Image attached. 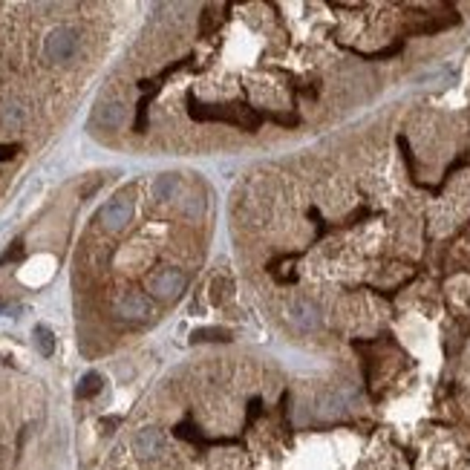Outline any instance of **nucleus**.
<instances>
[{
	"label": "nucleus",
	"mask_w": 470,
	"mask_h": 470,
	"mask_svg": "<svg viewBox=\"0 0 470 470\" xmlns=\"http://www.w3.org/2000/svg\"><path fill=\"white\" fill-rule=\"evenodd\" d=\"M78 32L70 29V26H55L49 35H47V41H44V58L49 64H67L70 58L78 52Z\"/></svg>",
	"instance_id": "nucleus-1"
},
{
	"label": "nucleus",
	"mask_w": 470,
	"mask_h": 470,
	"mask_svg": "<svg viewBox=\"0 0 470 470\" xmlns=\"http://www.w3.org/2000/svg\"><path fill=\"white\" fill-rule=\"evenodd\" d=\"M185 286H188V277H185V271H179V268H162V271H156L150 277V291L156 298H162V300L179 298L185 291Z\"/></svg>",
	"instance_id": "nucleus-2"
},
{
	"label": "nucleus",
	"mask_w": 470,
	"mask_h": 470,
	"mask_svg": "<svg viewBox=\"0 0 470 470\" xmlns=\"http://www.w3.org/2000/svg\"><path fill=\"white\" fill-rule=\"evenodd\" d=\"M289 323L300 332H315L321 326V309L306 298H295L289 303Z\"/></svg>",
	"instance_id": "nucleus-3"
},
{
	"label": "nucleus",
	"mask_w": 470,
	"mask_h": 470,
	"mask_svg": "<svg viewBox=\"0 0 470 470\" xmlns=\"http://www.w3.org/2000/svg\"><path fill=\"white\" fill-rule=\"evenodd\" d=\"M150 315H153V306L139 291H127V295L115 300V318L122 321H147Z\"/></svg>",
	"instance_id": "nucleus-4"
},
{
	"label": "nucleus",
	"mask_w": 470,
	"mask_h": 470,
	"mask_svg": "<svg viewBox=\"0 0 470 470\" xmlns=\"http://www.w3.org/2000/svg\"><path fill=\"white\" fill-rule=\"evenodd\" d=\"M133 220V202L127 197H115L102 208V225L107 231H122Z\"/></svg>",
	"instance_id": "nucleus-5"
},
{
	"label": "nucleus",
	"mask_w": 470,
	"mask_h": 470,
	"mask_svg": "<svg viewBox=\"0 0 470 470\" xmlns=\"http://www.w3.org/2000/svg\"><path fill=\"white\" fill-rule=\"evenodd\" d=\"M133 447H136V456L139 459H156V456H162V450H165V433L159 427H142L133 439Z\"/></svg>",
	"instance_id": "nucleus-6"
},
{
	"label": "nucleus",
	"mask_w": 470,
	"mask_h": 470,
	"mask_svg": "<svg viewBox=\"0 0 470 470\" xmlns=\"http://www.w3.org/2000/svg\"><path fill=\"white\" fill-rule=\"evenodd\" d=\"M127 119V107L122 102H107L95 110V124H102L104 130H119Z\"/></svg>",
	"instance_id": "nucleus-7"
},
{
	"label": "nucleus",
	"mask_w": 470,
	"mask_h": 470,
	"mask_svg": "<svg viewBox=\"0 0 470 470\" xmlns=\"http://www.w3.org/2000/svg\"><path fill=\"white\" fill-rule=\"evenodd\" d=\"M153 200L156 202H170L176 200V193H179V176L176 173H162L153 179Z\"/></svg>",
	"instance_id": "nucleus-8"
},
{
	"label": "nucleus",
	"mask_w": 470,
	"mask_h": 470,
	"mask_svg": "<svg viewBox=\"0 0 470 470\" xmlns=\"http://www.w3.org/2000/svg\"><path fill=\"white\" fill-rule=\"evenodd\" d=\"M32 343L38 349V355H44V358H52L55 355V332L44 323H38L32 329Z\"/></svg>",
	"instance_id": "nucleus-9"
},
{
	"label": "nucleus",
	"mask_w": 470,
	"mask_h": 470,
	"mask_svg": "<svg viewBox=\"0 0 470 470\" xmlns=\"http://www.w3.org/2000/svg\"><path fill=\"white\" fill-rule=\"evenodd\" d=\"M102 387H104V378L99 375V372H87V375L78 381L75 396H78V398H92V396L102 393Z\"/></svg>",
	"instance_id": "nucleus-10"
},
{
	"label": "nucleus",
	"mask_w": 470,
	"mask_h": 470,
	"mask_svg": "<svg viewBox=\"0 0 470 470\" xmlns=\"http://www.w3.org/2000/svg\"><path fill=\"white\" fill-rule=\"evenodd\" d=\"M191 341L193 343H217V341H231V332L228 329H193L191 332Z\"/></svg>",
	"instance_id": "nucleus-11"
},
{
	"label": "nucleus",
	"mask_w": 470,
	"mask_h": 470,
	"mask_svg": "<svg viewBox=\"0 0 470 470\" xmlns=\"http://www.w3.org/2000/svg\"><path fill=\"white\" fill-rule=\"evenodd\" d=\"M0 122H3L6 130H21L24 122H26V113H24V107H17V104H6L3 113H0Z\"/></svg>",
	"instance_id": "nucleus-12"
},
{
	"label": "nucleus",
	"mask_w": 470,
	"mask_h": 470,
	"mask_svg": "<svg viewBox=\"0 0 470 470\" xmlns=\"http://www.w3.org/2000/svg\"><path fill=\"white\" fill-rule=\"evenodd\" d=\"M188 217H200V213L205 211V205H202V200H197V197H191L188 202H185V208H182Z\"/></svg>",
	"instance_id": "nucleus-13"
}]
</instances>
